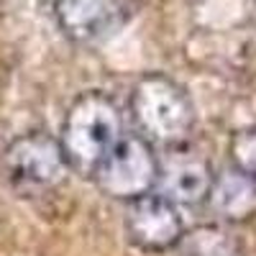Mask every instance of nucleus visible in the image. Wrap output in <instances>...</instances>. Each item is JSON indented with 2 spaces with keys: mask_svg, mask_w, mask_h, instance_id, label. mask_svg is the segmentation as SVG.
I'll return each instance as SVG.
<instances>
[{
  "mask_svg": "<svg viewBox=\"0 0 256 256\" xmlns=\"http://www.w3.org/2000/svg\"><path fill=\"white\" fill-rule=\"evenodd\" d=\"M123 136V116L118 102L110 95L92 90L82 92L67 108L59 144L70 162V169L92 177Z\"/></svg>",
  "mask_w": 256,
  "mask_h": 256,
  "instance_id": "1",
  "label": "nucleus"
},
{
  "mask_svg": "<svg viewBox=\"0 0 256 256\" xmlns=\"http://www.w3.org/2000/svg\"><path fill=\"white\" fill-rule=\"evenodd\" d=\"M205 202L226 223L251 220L256 216V180L230 166L223 174H216Z\"/></svg>",
  "mask_w": 256,
  "mask_h": 256,
  "instance_id": "8",
  "label": "nucleus"
},
{
  "mask_svg": "<svg viewBox=\"0 0 256 256\" xmlns=\"http://www.w3.org/2000/svg\"><path fill=\"white\" fill-rule=\"evenodd\" d=\"M212 180L216 174L210 169V162L182 144L166 148V154L159 159L156 192L174 205H200L210 195Z\"/></svg>",
  "mask_w": 256,
  "mask_h": 256,
  "instance_id": "6",
  "label": "nucleus"
},
{
  "mask_svg": "<svg viewBox=\"0 0 256 256\" xmlns=\"http://www.w3.org/2000/svg\"><path fill=\"white\" fill-rule=\"evenodd\" d=\"M131 116L148 144L174 148L187 144L195 110L187 90L162 72L144 74L131 92Z\"/></svg>",
  "mask_w": 256,
  "mask_h": 256,
  "instance_id": "2",
  "label": "nucleus"
},
{
  "mask_svg": "<svg viewBox=\"0 0 256 256\" xmlns=\"http://www.w3.org/2000/svg\"><path fill=\"white\" fill-rule=\"evenodd\" d=\"M182 256H236L230 236L218 226H200L184 230L182 241L177 244Z\"/></svg>",
  "mask_w": 256,
  "mask_h": 256,
  "instance_id": "9",
  "label": "nucleus"
},
{
  "mask_svg": "<svg viewBox=\"0 0 256 256\" xmlns=\"http://www.w3.org/2000/svg\"><path fill=\"white\" fill-rule=\"evenodd\" d=\"M228 156L230 166L256 180V128L236 131L228 141Z\"/></svg>",
  "mask_w": 256,
  "mask_h": 256,
  "instance_id": "10",
  "label": "nucleus"
},
{
  "mask_svg": "<svg viewBox=\"0 0 256 256\" xmlns=\"http://www.w3.org/2000/svg\"><path fill=\"white\" fill-rule=\"evenodd\" d=\"M54 18L74 44H98L120 31L128 10L123 0H54Z\"/></svg>",
  "mask_w": 256,
  "mask_h": 256,
  "instance_id": "7",
  "label": "nucleus"
},
{
  "mask_svg": "<svg viewBox=\"0 0 256 256\" xmlns=\"http://www.w3.org/2000/svg\"><path fill=\"white\" fill-rule=\"evenodd\" d=\"M126 233L134 246L141 251H169L177 248L184 236V223L174 202H169L159 192L128 202L126 212Z\"/></svg>",
  "mask_w": 256,
  "mask_h": 256,
  "instance_id": "5",
  "label": "nucleus"
},
{
  "mask_svg": "<svg viewBox=\"0 0 256 256\" xmlns=\"http://www.w3.org/2000/svg\"><path fill=\"white\" fill-rule=\"evenodd\" d=\"M3 164L8 180L18 190L26 192L54 190L67 180L70 172V162L64 156L59 138L44 131H34L13 138L3 154Z\"/></svg>",
  "mask_w": 256,
  "mask_h": 256,
  "instance_id": "4",
  "label": "nucleus"
},
{
  "mask_svg": "<svg viewBox=\"0 0 256 256\" xmlns=\"http://www.w3.org/2000/svg\"><path fill=\"white\" fill-rule=\"evenodd\" d=\"M92 180L102 195L134 202L156 190L159 156L141 134H126L95 169Z\"/></svg>",
  "mask_w": 256,
  "mask_h": 256,
  "instance_id": "3",
  "label": "nucleus"
}]
</instances>
